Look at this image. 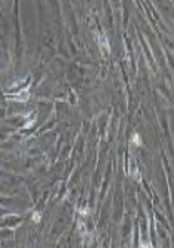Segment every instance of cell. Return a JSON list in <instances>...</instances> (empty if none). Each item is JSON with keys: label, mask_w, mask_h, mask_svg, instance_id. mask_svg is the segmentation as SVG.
Here are the masks:
<instances>
[{"label": "cell", "mask_w": 174, "mask_h": 248, "mask_svg": "<svg viewBox=\"0 0 174 248\" xmlns=\"http://www.w3.org/2000/svg\"><path fill=\"white\" fill-rule=\"evenodd\" d=\"M98 43L101 45L103 51H104V54H109V43H107V40H106V37L103 36V34H98Z\"/></svg>", "instance_id": "cell-1"}, {"label": "cell", "mask_w": 174, "mask_h": 248, "mask_svg": "<svg viewBox=\"0 0 174 248\" xmlns=\"http://www.w3.org/2000/svg\"><path fill=\"white\" fill-rule=\"evenodd\" d=\"M132 141H134V144L141 146V141H140V135H139V134H134V135H132Z\"/></svg>", "instance_id": "cell-2"}, {"label": "cell", "mask_w": 174, "mask_h": 248, "mask_svg": "<svg viewBox=\"0 0 174 248\" xmlns=\"http://www.w3.org/2000/svg\"><path fill=\"white\" fill-rule=\"evenodd\" d=\"M33 221H34V223H39V221H40V213H37V211L33 213Z\"/></svg>", "instance_id": "cell-3"}, {"label": "cell", "mask_w": 174, "mask_h": 248, "mask_svg": "<svg viewBox=\"0 0 174 248\" xmlns=\"http://www.w3.org/2000/svg\"><path fill=\"white\" fill-rule=\"evenodd\" d=\"M27 92H28V89H24L23 92L20 94V95H25ZM18 100H21V101H25V100H27V97H18Z\"/></svg>", "instance_id": "cell-4"}, {"label": "cell", "mask_w": 174, "mask_h": 248, "mask_svg": "<svg viewBox=\"0 0 174 248\" xmlns=\"http://www.w3.org/2000/svg\"><path fill=\"white\" fill-rule=\"evenodd\" d=\"M88 213H89V210H82V214L83 215H88Z\"/></svg>", "instance_id": "cell-5"}]
</instances>
